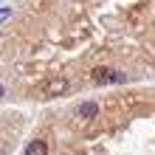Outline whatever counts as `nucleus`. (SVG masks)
Here are the masks:
<instances>
[{
  "label": "nucleus",
  "instance_id": "1",
  "mask_svg": "<svg viewBox=\"0 0 155 155\" xmlns=\"http://www.w3.org/2000/svg\"><path fill=\"white\" fill-rule=\"evenodd\" d=\"M93 82H99V85H113V82H124V74H118L113 68H96Z\"/></svg>",
  "mask_w": 155,
  "mask_h": 155
},
{
  "label": "nucleus",
  "instance_id": "2",
  "mask_svg": "<svg viewBox=\"0 0 155 155\" xmlns=\"http://www.w3.org/2000/svg\"><path fill=\"white\" fill-rule=\"evenodd\" d=\"M65 90H68V82L62 79V76L59 79H51L48 85H45V93H48V96H62Z\"/></svg>",
  "mask_w": 155,
  "mask_h": 155
},
{
  "label": "nucleus",
  "instance_id": "3",
  "mask_svg": "<svg viewBox=\"0 0 155 155\" xmlns=\"http://www.w3.org/2000/svg\"><path fill=\"white\" fill-rule=\"evenodd\" d=\"M99 113V107L93 104V102H85V104H79V110H76V116H82V118H93Z\"/></svg>",
  "mask_w": 155,
  "mask_h": 155
},
{
  "label": "nucleus",
  "instance_id": "4",
  "mask_svg": "<svg viewBox=\"0 0 155 155\" xmlns=\"http://www.w3.org/2000/svg\"><path fill=\"white\" fill-rule=\"evenodd\" d=\"M25 155H48V147H45V141H31L25 147Z\"/></svg>",
  "mask_w": 155,
  "mask_h": 155
},
{
  "label": "nucleus",
  "instance_id": "5",
  "mask_svg": "<svg viewBox=\"0 0 155 155\" xmlns=\"http://www.w3.org/2000/svg\"><path fill=\"white\" fill-rule=\"evenodd\" d=\"M8 17H12V8H0V23H6Z\"/></svg>",
  "mask_w": 155,
  "mask_h": 155
},
{
  "label": "nucleus",
  "instance_id": "6",
  "mask_svg": "<svg viewBox=\"0 0 155 155\" xmlns=\"http://www.w3.org/2000/svg\"><path fill=\"white\" fill-rule=\"evenodd\" d=\"M3 93H6V87H3V85H0V99H3Z\"/></svg>",
  "mask_w": 155,
  "mask_h": 155
}]
</instances>
